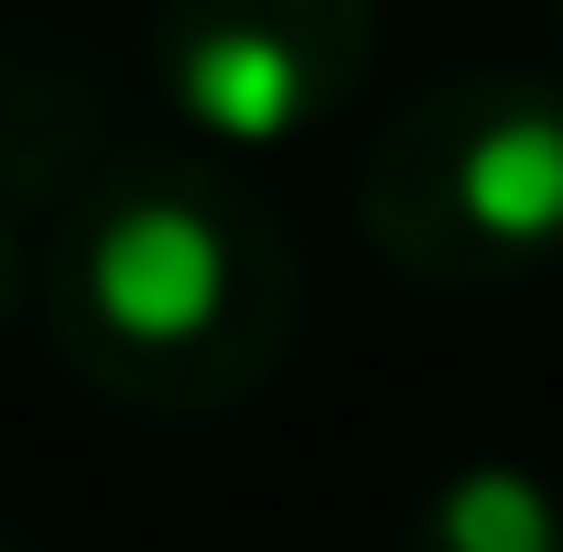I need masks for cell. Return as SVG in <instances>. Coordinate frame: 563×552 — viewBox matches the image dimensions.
<instances>
[{"label": "cell", "mask_w": 563, "mask_h": 552, "mask_svg": "<svg viewBox=\"0 0 563 552\" xmlns=\"http://www.w3.org/2000/svg\"><path fill=\"white\" fill-rule=\"evenodd\" d=\"M553 22H563V0H553Z\"/></svg>", "instance_id": "obj_7"}, {"label": "cell", "mask_w": 563, "mask_h": 552, "mask_svg": "<svg viewBox=\"0 0 563 552\" xmlns=\"http://www.w3.org/2000/svg\"><path fill=\"white\" fill-rule=\"evenodd\" d=\"M0 552H22V542H11V531H0Z\"/></svg>", "instance_id": "obj_6"}, {"label": "cell", "mask_w": 563, "mask_h": 552, "mask_svg": "<svg viewBox=\"0 0 563 552\" xmlns=\"http://www.w3.org/2000/svg\"><path fill=\"white\" fill-rule=\"evenodd\" d=\"M22 314H44V250H33V228L0 196V336H11Z\"/></svg>", "instance_id": "obj_5"}, {"label": "cell", "mask_w": 563, "mask_h": 552, "mask_svg": "<svg viewBox=\"0 0 563 552\" xmlns=\"http://www.w3.org/2000/svg\"><path fill=\"white\" fill-rule=\"evenodd\" d=\"M303 325L292 239L228 152H109L44 239V336L120 412L207 422L282 379Z\"/></svg>", "instance_id": "obj_1"}, {"label": "cell", "mask_w": 563, "mask_h": 552, "mask_svg": "<svg viewBox=\"0 0 563 552\" xmlns=\"http://www.w3.org/2000/svg\"><path fill=\"white\" fill-rule=\"evenodd\" d=\"M412 552H563V498L509 455H477L422 498Z\"/></svg>", "instance_id": "obj_4"}, {"label": "cell", "mask_w": 563, "mask_h": 552, "mask_svg": "<svg viewBox=\"0 0 563 552\" xmlns=\"http://www.w3.org/2000/svg\"><path fill=\"white\" fill-rule=\"evenodd\" d=\"M357 239L433 303H488L563 261V87L444 76L357 152Z\"/></svg>", "instance_id": "obj_2"}, {"label": "cell", "mask_w": 563, "mask_h": 552, "mask_svg": "<svg viewBox=\"0 0 563 552\" xmlns=\"http://www.w3.org/2000/svg\"><path fill=\"white\" fill-rule=\"evenodd\" d=\"M379 76V0H163L152 87L207 152H282Z\"/></svg>", "instance_id": "obj_3"}]
</instances>
